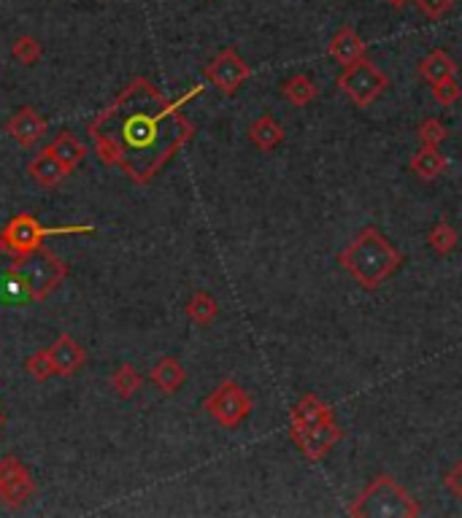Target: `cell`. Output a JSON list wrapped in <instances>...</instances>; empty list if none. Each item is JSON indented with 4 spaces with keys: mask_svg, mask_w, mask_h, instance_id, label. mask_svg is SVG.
<instances>
[{
    "mask_svg": "<svg viewBox=\"0 0 462 518\" xmlns=\"http://www.w3.org/2000/svg\"><path fill=\"white\" fill-rule=\"evenodd\" d=\"M389 86V78L382 68H376L368 57H363V60H357V63H352V66H346L341 76H338V89L354 103V106H360V108H368V106H374L382 95H385V89Z\"/></svg>",
    "mask_w": 462,
    "mask_h": 518,
    "instance_id": "cell-6",
    "label": "cell"
},
{
    "mask_svg": "<svg viewBox=\"0 0 462 518\" xmlns=\"http://www.w3.org/2000/svg\"><path fill=\"white\" fill-rule=\"evenodd\" d=\"M346 513L354 518H414L422 513V508L392 475H379L349 505Z\"/></svg>",
    "mask_w": 462,
    "mask_h": 518,
    "instance_id": "cell-4",
    "label": "cell"
},
{
    "mask_svg": "<svg viewBox=\"0 0 462 518\" xmlns=\"http://www.w3.org/2000/svg\"><path fill=\"white\" fill-rule=\"evenodd\" d=\"M427 246H430L438 257H447V254H452V251L460 246V235H457V229L447 222V219H441V222L430 229V235H427Z\"/></svg>",
    "mask_w": 462,
    "mask_h": 518,
    "instance_id": "cell-23",
    "label": "cell"
},
{
    "mask_svg": "<svg viewBox=\"0 0 462 518\" xmlns=\"http://www.w3.org/2000/svg\"><path fill=\"white\" fill-rule=\"evenodd\" d=\"M198 92L200 86H192L184 97L170 100L149 78H133L119 97L87 125L100 162L119 168L141 187L149 184L192 141L195 125L181 108Z\"/></svg>",
    "mask_w": 462,
    "mask_h": 518,
    "instance_id": "cell-1",
    "label": "cell"
},
{
    "mask_svg": "<svg viewBox=\"0 0 462 518\" xmlns=\"http://www.w3.org/2000/svg\"><path fill=\"white\" fill-rule=\"evenodd\" d=\"M5 136L11 141H16L19 147L30 148L36 147L44 136H46V119L33 108V106H22L8 122H5Z\"/></svg>",
    "mask_w": 462,
    "mask_h": 518,
    "instance_id": "cell-11",
    "label": "cell"
},
{
    "mask_svg": "<svg viewBox=\"0 0 462 518\" xmlns=\"http://www.w3.org/2000/svg\"><path fill=\"white\" fill-rule=\"evenodd\" d=\"M282 95H284V100H290L293 106L303 108V106H311V103L319 97V89H316V84H313L308 76L295 74L282 84Z\"/></svg>",
    "mask_w": 462,
    "mask_h": 518,
    "instance_id": "cell-20",
    "label": "cell"
},
{
    "mask_svg": "<svg viewBox=\"0 0 462 518\" xmlns=\"http://www.w3.org/2000/svg\"><path fill=\"white\" fill-rule=\"evenodd\" d=\"M187 319L190 321H195L198 327H209L217 316H220V302L214 300V297L209 295V292H195V295L187 300Z\"/></svg>",
    "mask_w": 462,
    "mask_h": 518,
    "instance_id": "cell-21",
    "label": "cell"
},
{
    "mask_svg": "<svg viewBox=\"0 0 462 518\" xmlns=\"http://www.w3.org/2000/svg\"><path fill=\"white\" fill-rule=\"evenodd\" d=\"M365 52H368L365 41H363L360 33H357L354 27H349V25H344V27L330 38V44H327V55H330L335 63H341L344 68L352 66V63H357V60H363Z\"/></svg>",
    "mask_w": 462,
    "mask_h": 518,
    "instance_id": "cell-13",
    "label": "cell"
},
{
    "mask_svg": "<svg viewBox=\"0 0 462 518\" xmlns=\"http://www.w3.org/2000/svg\"><path fill=\"white\" fill-rule=\"evenodd\" d=\"M203 411L225 430L241 427L249 413H252V397L246 394V389L235 381L220 383L206 400H203Z\"/></svg>",
    "mask_w": 462,
    "mask_h": 518,
    "instance_id": "cell-7",
    "label": "cell"
},
{
    "mask_svg": "<svg viewBox=\"0 0 462 518\" xmlns=\"http://www.w3.org/2000/svg\"><path fill=\"white\" fill-rule=\"evenodd\" d=\"M141 383H144V378H141V372L136 371L133 365H122V368H117L114 375H111V389H114L122 400H130V397L141 389Z\"/></svg>",
    "mask_w": 462,
    "mask_h": 518,
    "instance_id": "cell-24",
    "label": "cell"
},
{
    "mask_svg": "<svg viewBox=\"0 0 462 518\" xmlns=\"http://www.w3.org/2000/svg\"><path fill=\"white\" fill-rule=\"evenodd\" d=\"M333 408L327 402H322L316 394H303L293 411H290V427H313V424H322V422H333Z\"/></svg>",
    "mask_w": 462,
    "mask_h": 518,
    "instance_id": "cell-15",
    "label": "cell"
},
{
    "mask_svg": "<svg viewBox=\"0 0 462 518\" xmlns=\"http://www.w3.org/2000/svg\"><path fill=\"white\" fill-rule=\"evenodd\" d=\"M249 141L260 148V151H273V148L284 144V127L276 122V117L262 114L260 119L252 122V127H249Z\"/></svg>",
    "mask_w": 462,
    "mask_h": 518,
    "instance_id": "cell-18",
    "label": "cell"
},
{
    "mask_svg": "<svg viewBox=\"0 0 462 518\" xmlns=\"http://www.w3.org/2000/svg\"><path fill=\"white\" fill-rule=\"evenodd\" d=\"M444 486L462 500V459H457L449 470H447V475H444Z\"/></svg>",
    "mask_w": 462,
    "mask_h": 518,
    "instance_id": "cell-30",
    "label": "cell"
},
{
    "mask_svg": "<svg viewBox=\"0 0 462 518\" xmlns=\"http://www.w3.org/2000/svg\"><path fill=\"white\" fill-rule=\"evenodd\" d=\"M408 170L422 181H436L447 170V157L441 154V147H419L408 162Z\"/></svg>",
    "mask_w": 462,
    "mask_h": 518,
    "instance_id": "cell-16",
    "label": "cell"
},
{
    "mask_svg": "<svg viewBox=\"0 0 462 518\" xmlns=\"http://www.w3.org/2000/svg\"><path fill=\"white\" fill-rule=\"evenodd\" d=\"M3 251H5V246H3V238H0V254H3Z\"/></svg>",
    "mask_w": 462,
    "mask_h": 518,
    "instance_id": "cell-32",
    "label": "cell"
},
{
    "mask_svg": "<svg viewBox=\"0 0 462 518\" xmlns=\"http://www.w3.org/2000/svg\"><path fill=\"white\" fill-rule=\"evenodd\" d=\"M11 55H14V60H19L22 66L33 68V66L41 60V55H44V44H41L38 38H33V36H19V38L11 44Z\"/></svg>",
    "mask_w": 462,
    "mask_h": 518,
    "instance_id": "cell-25",
    "label": "cell"
},
{
    "mask_svg": "<svg viewBox=\"0 0 462 518\" xmlns=\"http://www.w3.org/2000/svg\"><path fill=\"white\" fill-rule=\"evenodd\" d=\"M49 357H52L55 375H60V378H71V375H77L87 365V351L78 346L71 335H60L49 346Z\"/></svg>",
    "mask_w": 462,
    "mask_h": 518,
    "instance_id": "cell-12",
    "label": "cell"
},
{
    "mask_svg": "<svg viewBox=\"0 0 462 518\" xmlns=\"http://www.w3.org/2000/svg\"><path fill=\"white\" fill-rule=\"evenodd\" d=\"M447 138H449V130H447L444 122L436 119V117H427V119L416 127V141H419L422 147H441Z\"/></svg>",
    "mask_w": 462,
    "mask_h": 518,
    "instance_id": "cell-26",
    "label": "cell"
},
{
    "mask_svg": "<svg viewBox=\"0 0 462 518\" xmlns=\"http://www.w3.org/2000/svg\"><path fill=\"white\" fill-rule=\"evenodd\" d=\"M386 3H389L392 8H403V5H408L411 0H386Z\"/></svg>",
    "mask_w": 462,
    "mask_h": 518,
    "instance_id": "cell-31",
    "label": "cell"
},
{
    "mask_svg": "<svg viewBox=\"0 0 462 518\" xmlns=\"http://www.w3.org/2000/svg\"><path fill=\"white\" fill-rule=\"evenodd\" d=\"M0 424H3V416H0Z\"/></svg>",
    "mask_w": 462,
    "mask_h": 518,
    "instance_id": "cell-33",
    "label": "cell"
},
{
    "mask_svg": "<svg viewBox=\"0 0 462 518\" xmlns=\"http://www.w3.org/2000/svg\"><path fill=\"white\" fill-rule=\"evenodd\" d=\"M419 76H422L425 81L436 84V81H444V78L457 76V63L452 60L449 52H444V49H433V52L419 63Z\"/></svg>",
    "mask_w": 462,
    "mask_h": 518,
    "instance_id": "cell-19",
    "label": "cell"
},
{
    "mask_svg": "<svg viewBox=\"0 0 462 518\" xmlns=\"http://www.w3.org/2000/svg\"><path fill=\"white\" fill-rule=\"evenodd\" d=\"M46 151L49 154H55L68 170H74L78 162L84 159V154H87V148H84V144L78 141L74 133H60L49 147H46Z\"/></svg>",
    "mask_w": 462,
    "mask_h": 518,
    "instance_id": "cell-22",
    "label": "cell"
},
{
    "mask_svg": "<svg viewBox=\"0 0 462 518\" xmlns=\"http://www.w3.org/2000/svg\"><path fill=\"white\" fill-rule=\"evenodd\" d=\"M203 76L222 92V95H235L243 84H246V78L252 76V68L241 60V55L232 49V46H225L206 68H203Z\"/></svg>",
    "mask_w": 462,
    "mask_h": 518,
    "instance_id": "cell-9",
    "label": "cell"
},
{
    "mask_svg": "<svg viewBox=\"0 0 462 518\" xmlns=\"http://www.w3.org/2000/svg\"><path fill=\"white\" fill-rule=\"evenodd\" d=\"M36 494V478L27 470V464L19 456H3L0 459V503L5 508H19L30 503Z\"/></svg>",
    "mask_w": 462,
    "mask_h": 518,
    "instance_id": "cell-8",
    "label": "cell"
},
{
    "mask_svg": "<svg viewBox=\"0 0 462 518\" xmlns=\"http://www.w3.org/2000/svg\"><path fill=\"white\" fill-rule=\"evenodd\" d=\"M416 8H419L430 22H438V19H444V16L455 8V0H416Z\"/></svg>",
    "mask_w": 462,
    "mask_h": 518,
    "instance_id": "cell-29",
    "label": "cell"
},
{
    "mask_svg": "<svg viewBox=\"0 0 462 518\" xmlns=\"http://www.w3.org/2000/svg\"><path fill=\"white\" fill-rule=\"evenodd\" d=\"M25 371H27V375H30L33 381H38V383L49 381V378L55 375L52 357H49V349H41V351L30 354V357H27V362H25Z\"/></svg>",
    "mask_w": 462,
    "mask_h": 518,
    "instance_id": "cell-27",
    "label": "cell"
},
{
    "mask_svg": "<svg viewBox=\"0 0 462 518\" xmlns=\"http://www.w3.org/2000/svg\"><path fill=\"white\" fill-rule=\"evenodd\" d=\"M74 232H95V227L71 224V227H52L49 229L33 214H16L0 229V238H3V246L8 254L22 257V254H33L36 249H41L49 235H74Z\"/></svg>",
    "mask_w": 462,
    "mask_h": 518,
    "instance_id": "cell-5",
    "label": "cell"
},
{
    "mask_svg": "<svg viewBox=\"0 0 462 518\" xmlns=\"http://www.w3.org/2000/svg\"><path fill=\"white\" fill-rule=\"evenodd\" d=\"M3 279L16 292H22L27 302H41L68 279V262L41 246L33 254L14 257Z\"/></svg>",
    "mask_w": 462,
    "mask_h": 518,
    "instance_id": "cell-3",
    "label": "cell"
},
{
    "mask_svg": "<svg viewBox=\"0 0 462 518\" xmlns=\"http://www.w3.org/2000/svg\"><path fill=\"white\" fill-rule=\"evenodd\" d=\"M290 438L303 451L306 459L319 462L344 441V430L333 419V422H322V424H313V427H290Z\"/></svg>",
    "mask_w": 462,
    "mask_h": 518,
    "instance_id": "cell-10",
    "label": "cell"
},
{
    "mask_svg": "<svg viewBox=\"0 0 462 518\" xmlns=\"http://www.w3.org/2000/svg\"><path fill=\"white\" fill-rule=\"evenodd\" d=\"M27 173H30V178H33L38 187H44V189H55V187H60V184L66 181V176H68L71 170H68L55 154H49L46 148H41V154L30 159Z\"/></svg>",
    "mask_w": 462,
    "mask_h": 518,
    "instance_id": "cell-14",
    "label": "cell"
},
{
    "mask_svg": "<svg viewBox=\"0 0 462 518\" xmlns=\"http://www.w3.org/2000/svg\"><path fill=\"white\" fill-rule=\"evenodd\" d=\"M433 97H436L441 106H455L462 97V84L457 81V76L444 78V81H436V84H433Z\"/></svg>",
    "mask_w": 462,
    "mask_h": 518,
    "instance_id": "cell-28",
    "label": "cell"
},
{
    "mask_svg": "<svg viewBox=\"0 0 462 518\" xmlns=\"http://www.w3.org/2000/svg\"><path fill=\"white\" fill-rule=\"evenodd\" d=\"M149 378H152V383L162 394H176L184 386V381H187V371H184V365L176 357H162L152 368Z\"/></svg>",
    "mask_w": 462,
    "mask_h": 518,
    "instance_id": "cell-17",
    "label": "cell"
},
{
    "mask_svg": "<svg viewBox=\"0 0 462 518\" xmlns=\"http://www.w3.org/2000/svg\"><path fill=\"white\" fill-rule=\"evenodd\" d=\"M403 254L392 246L382 229L365 227L360 229L338 254V265L360 284L365 292H374L400 268Z\"/></svg>",
    "mask_w": 462,
    "mask_h": 518,
    "instance_id": "cell-2",
    "label": "cell"
}]
</instances>
